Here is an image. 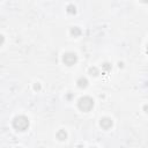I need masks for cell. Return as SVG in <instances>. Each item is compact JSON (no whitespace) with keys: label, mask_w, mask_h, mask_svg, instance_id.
Masks as SVG:
<instances>
[{"label":"cell","mask_w":148,"mask_h":148,"mask_svg":"<svg viewBox=\"0 0 148 148\" xmlns=\"http://www.w3.org/2000/svg\"><path fill=\"white\" fill-rule=\"evenodd\" d=\"M141 2H145V3H148V0H140Z\"/></svg>","instance_id":"8"},{"label":"cell","mask_w":148,"mask_h":148,"mask_svg":"<svg viewBox=\"0 0 148 148\" xmlns=\"http://www.w3.org/2000/svg\"><path fill=\"white\" fill-rule=\"evenodd\" d=\"M74 32H75L76 35H79V34H80V30H79V29H72V34H74Z\"/></svg>","instance_id":"7"},{"label":"cell","mask_w":148,"mask_h":148,"mask_svg":"<svg viewBox=\"0 0 148 148\" xmlns=\"http://www.w3.org/2000/svg\"><path fill=\"white\" fill-rule=\"evenodd\" d=\"M77 58H76V54L75 53H72V52H68V53H65L64 57H62V61L67 65V66H72L76 62Z\"/></svg>","instance_id":"3"},{"label":"cell","mask_w":148,"mask_h":148,"mask_svg":"<svg viewBox=\"0 0 148 148\" xmlns=\"http://www.w3.org/2000/svg\"><path fill=\"white\" fill-rule=\"evenodd\" d=\"M13 126L15 130L17 131H25L29 126V120L27 117L24 116H18L16 118H14L13 120Z\"/></svg>","instance_id":"1"},{"label":"cell","mask_w":148,"mask_h":148,"mask_svg":"<svg viewBox=\"0 0 148 148\" xmlns=\"http://www.w3.org/2000/svg\"><path fill=\"white\" fill-rule=\"evenodd\" d=\"M101 126L104 128V130H109L111 126H112V120L109 119V118H103L101 120Z\"/></svg>","instance_id":"4"},{"label":"cell","mask_w":148,"mask_h":148,"mask_svg":"<svg viewBox=\"0 0 148 148\" xmlns=\"http://www.w3.org/2000/svg\"><path fill=\"white\" fill-rule=\"evenodd\" d=\"M77 106H79L80 110H82V111H84V112H88V111H90V110L92 109V106H94V101H92V98H90V97H88V96H84V97H82V98L79 99Z\"/></svg>","instance_id":"2"},{"label":"cell","mask_w":148,"mask_h":148,"mask_svg":"<svg viewBox=\"0 0 148 148\" xmlns=\"http://www.w3.org/2000/svg\"><path fill=\"white\" fill-rule=\"evenodd\" d=\"M147 53H148V44H147Z\"/></svg>","instance_id":"9"},{"label":"cell","mask_w":148,"mask_h":148,"mask_svg":"<svg viewBox=\"0 0 148 148\" xmlns=\"http://www.w3.org/2000/svg\"><path fill=\"white\" fill-rule=\"evenodd\" d=\"M79 86L80 87H86L87 86V80L86 79H80L79 80Z\"/></svg>","instance_id":"5"},{"label":"cell","mask_w":148,"mask_h":148,"mask_svg":"<svg viewBox=\"0 0 148 148\" xmlns=\"http://www.w3.org/2000/svg\"><path fill=\"white\" fill-rule=\"evenodd\" d=\"M58 138H59L60 140H64V139L66 138V133H65L64 131H60V132L58 133Z\"/></svg>","instance_id":"6"}]
</instances>
